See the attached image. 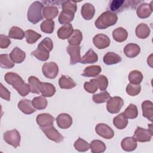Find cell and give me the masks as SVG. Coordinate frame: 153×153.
<instances>
[{"mask_svg":"<svg viewBox=\"0 0 153 153\" xmlns=\"http://www.w3.org/2000/svg\"><path fill=\"white\" fill-rule=\"evenodd\" d=\"M53 48V43L52 40L50 38L46 37L39 42L37 49L32 51L30 54L35 56L39 60L46 61L48 59L49 53L52 50Z\"/></svg>","mask_w":153,"mask_h":153,"instance_id":"1","label":"cell"},{"mask_svg":"<svg viewBox=\"0 0 153 153\" xmlns=\"http://www.w3.org/2000/svg\"><path fill=\"white\" fill-rule=\"evenodd\" d=\"M118 20V17L115 13L110 11L103 12L95 21V26L99 29H105L109 26L114 25Z\"/></svg>","mask_w":153,"mask_h":153,"instance_id":"2","label":"cell"},{"mask_svg":"<svg viewBox=\"0 0 153 153\" xmlns=\"http://www.w3.org/2000/svg\"><path fill=\"white\" fill-rule=\"evenodd\" d=\"M44 5L39 1L33 2L29 7L27 17L29 22L35 25L43 19L42 10Z\"/></svg>","mask_w":153,"mask_h":153,"instance_id":"3","label":"cell"},{"mask_svg":"<svg viewBox=\"0 0 153 153\" xmlns=\"http://www.w3.org/2000/svg\"><path fill=\"white\" fill-rule=\"evenodd\" d=\"M138 1H125V0H113L111 1L108 5V9L111 12L119 13L131 7V8H135Z\"/></svg>","mask_w":153,"mask_h":153,"instance_id":"4","label":"cell"},{"mask_svg":"<svg viewBox=\"0 0 153 153\" xmlns=\"http://www.w3.org/2000/svg\"><path fill=\"white\" fill-rule=\"evenodd\" d=\"M148 127V129H145L140 127H137L133 137L139 142H149L153 134L152 124H149Z\"/></svg>","mask_w":153,"mask_h":153,"instance_id":"5","label":"cell"},{"mask_svg":"<svg viewBox=\"0 0 153 153\" xmlns=\"http://www.w3.org/2000/svg\"><path fill=\"white\" fill-rule=\"evenodd\" d=\"M4 140L8 144L16 148L20 146L21 137L19 132L16 129L8 130L4 133Z\"/></svg>","mask_w":153,"mask_h":153,"instance_id":"6","label":"cell"},{"mask_svg":"<svg viewBox=\"0 0 153 153\" xmlns=\"http://www.w3.org/2000/svg\"><path fill=\"white\" fill-rule=\"evenodd\" d=\"M45 136L51 140L60 143L63 140L64 137L55 128L53 125L40 127Z\"/></svg>","mask_w":153,"mask_h":153,"instance_id":"7","label":"cell"},{"mask_svg":"<svg viewBox=\"0 0 153 153\" xmlns=\"http://www.w3.org/2000/svg\"><path fill=\"white\" fill-rule=\"evenodd\" d=\"M42 72L46 78L54 79L59 73L58 65L54 62H46L42 67Z\"/></svg>","mask_w":153,"mask_h":153,"instance_id":"8","label":"cell"},{"mask_svg":"<svg viewBox=\"0 0 153 153\" xmlns=\"http://www.w3.org/2000/svg\"><path fill=\"white\" fill-rule=\"evenodd\" d=\"M124 105L123 99L118 96L110 97L107 101L106 109L111 114L118 113Z\"/></svg>","mask_w":153,"mask_h":153,"instance_id":"9","label":"cell"},{"mask_svg":"<svg viewBox=\"0 0 153 153\" xmlns=\"http://www.w3.org/2000/svg\"><path fill=\"white\" fill-rule=\"evenodd\" d=\"M96 133L106 139H112L114 136V132L111 127L105 123H99L95 127Z\"/></svg>","mask_w":153,"mask_h":153,"instance_id":"10","label":"cell"},{"mask_svg":"<svg viewBox=\"0 0 153 153\" xmlns=\"http://www.w3.org/2000/svg\"><path fill=\"white\" fill-rule=\"evenodd\" d=\"M81 47L79 45H69L66 48V51L70 56V64L72 65L80 62Z\"/></svg>","mask_w":153,"mask_h":153,"instance_id":"11","label":"cell"},{"mask_svg":"<svg viewBox=\"0 0 153 153\" xmlns=\"http://www.w3.org/2000/svg\"><path fill=\"white\" fill-rule=\"evenodd\" d=\"M93 42L98 49H104L109 46L111 41L106 35L99 33L93 37Z\"/></svg>","mask_w":153,"mask_h":153,"instance_id":"12","label":"cell"},{"mask_svg":"<svg viewBox=\"0 0 153 153\" xmlns=\"http://www.w3.org/2000/svg\"><path fill=\"white\" fill-rule=\"evenodd\" d=\"M151 1L149 4L147 3L140 4L137 8L136 13L137 16L140 19H146L150 16L152 12V4Z\"/></svg>","mask_w":153,"mask_h":153,"instance_id":"13","label":"cell"},{"mask_svg":"<svg viewBox=\"0 0 153 153\" xmlns=\"http://www.w3.org/2000/svg\"><path fill=\"white\" fill-rule=\"evenodd\" d=\"M56 123L60 128L66 129L71 126L72 124V118L68 114L62 113L57 117Z\"/></svg>","mask_w":153,"mask_h":153,"instance_id":"14","label":"cell"},{"mask_svg":"<svg viewBox=\"0 0 153 153\" xmlns=\"http://www.w3.org/2000/svg\"><path fill=\"white\" fill-rule=\"evenodd\" d=\"M36 121L40 127H46L53 124L54 118L48 113H42L37 115Z\"/></svg>","mask_w":153,"mask_h":153,"instance_id":"15","label":"cell"},{"mask_svg":"<svg viewBox=\"0 0 153 153\" xmlns=\"http://www.w3.org/2000/svg\"><path fill=\"white\" fill-rule=\"evenodd\" d=\"M142 110L143 116L149 120L153 121V103L151 101L145 100L142 103Z\"/></svg>","mask_w":153,"mask_h":153,"instance_id":"16","label":"cell"},{"mask_svg":"<svg viewBox=\"0 0 153 153\" xmlns=\"http://www.w3.org/2000/svg\"><path fill=\"white\" fill-rule=\"evenodd\" d=\"M123 51L127 57L133 58L140 53V48L136 44L129 43L124 47Z\"/></svg>","mask_w":153,"mask_h":153,"instance_id":"17","label":"cell"},{"mask_svg":"<svg viewBox=\"0 0 153 153\" xmlns=\"http://www.w3.org/2000/svg\"><path fill=\"white\" fill-rule=\"evenodd\" d=\"M11 60L14 63H21L26 58V53L17 47H15L10 54Z\"/></svg>","mask_w":153,"mask_h":153,"instance_id":"18","label":"cell"},{"mask_svg":"<svg viewBox=\"0 0 153 153\" xmlns=\"http://www.w3.org/2000/svg\"><path fill=\"white\" fill-rule=\"evenodd\" d=\"M19 109L25 114H31L35 112V108L33 106L32 102L29 99H22L17 105Z\"/></svg>","mask_w":153,"mask_h":153,"instance_id":"19","label":"cell"},{"mask_svg":"<svg viewBox=\"0 0 153 153\" xmlns=\"http://www.w3.org/2000/svg\"><path fill=\"white\" fill-rule=\"evenodd\" d=\"M75 12L66 9H63L60 12L58 20L61 25H66L70 23L74 19Z\"/></svg>","mask_w":153,"mask_h":153,"instance_id":"20","label":"cell"},{"mask_svg":"<svg viewBox=\"0 0 153 153\" xmlns=\"http://www.w3.org/2000/svg\"><path fill=\"white\" fill-rule=\"evenodd\" d=\"M81 13L82 17L86 20L92 19L95 14V8L93 4L90 3L84 4L81 8Z\"/></svg>","mask_w":153,"mask_h":153,"instance_id":"21","label":"cell"},{"mask_svg":"<svg viewBox=\"0 0 153 153\" xmlns=\"http://www.w3.org/2000/svg\"><path fill=\"white\" fill-rule=\"evenodd\" d=\"M122 149L127 152L133 151L137 148V141L133 137H127L124 138L121 143Z\"/></svg>","mask_w":153,"mask_h":153,"instance_id":"22","label":"cell"},{"mask_svg":"<svg viewBox=\"0 0 153 153\" xmlns=\"http://www.w3.org/2000/svg\"><path fill=\"white\" fill-rule=\"evenodd\" d=\"M74 32L73 26L71 23L66 24L60 27L57 32V35L61 39H66L69 38Z\"/></svg>","mask_w":153,"mask_h":153,"instance_id":"23","label":"cell"},{"mask_svg":"<svg viewBox=\"0 0 153 153\" xmlns=\"http://www.w3.org/2000/svg\"><path fill=\"white\" fill-rule=\"evenodd\" d=\"M59 13V10L56 6L48 5L44 7L42 15L47 20H52L55 18Z\"/></svg>","mask_w":153,"mask_h":153,"instance_id":"24","label":"cell"},{"mask_svg":"<svg viewBox=\"0 0 153 153\" xmlns=\"http://www.w3.org/2000/svg\"><path fill=\"white\" fill-rule=\"evenodd\" d=\"M40 93L44 97H51L56 93V88L53 84L49 82H42Z\"/></svg>","mask_w":153,"mask_h":153,"instance_id":"25","label":"cell"},{"mask_svg":"<svg viewBox=\"0 0 153 153\" xmlns=\"http://www.w3.org/2000/svg\"><path fill=\"white\" fill-rule=\"evenodd\" d=\"M12 86L17 91L18 93L23 97L27 96L30 91V88L29 84L25 83L23 79L17 82Z\"/></svg>","mask_w":153,"mask_h":153,"instance_id":"26","label":"cell"},{"mask_svg":"<svg viewBox=\"0 0 153 153\" xmlns=\"http://www.w3.org/2000/svg\"><path fill=\"white\" fill-rule=\"evenodd\" d=\"M135 33L136 36L140 39H146L151 33V29L145 23H140L137 26Z\"/></svg>","mask_w":153,"mask_h":153,"instance_id":"27","label":"cell"},{"mask_svg":"<svg viewBox=\"0 0 153 153\" xmlns=\"http://www.w3.org/2000/svg\"><path fill=\"white\" fill-rule=\"evenodd\" d=\"M98 60V56L91 48H90L86 53L81 58L80 63L82 64L93 63Z\"/></svg>","mask_w":153,"mask_h":153,"instance_id":"28","label":"cell"},{"mask_svg":"<svg viewBox=\"0 0 153 153\" xmlns=\"http://www.w3.org/2000/svg\"><path fill=\"white\" fill-rule=\"evenodd\" d=\"M103 62L107 65H112L121 62L122 59L121 56L114 52H108L103 58Z\"/></svg>","mask_w":153,"mask_h":153,"instance_id":"29","label":"cell"},{"mask_svg":"<svg viewBox=\"0 0 153 153\" xmlns=\"http://www.w3.org/2000/svg\"><path fill=\"white\" fill-rule=\"evenodd\" d=\"M127 31L121 27L115 29L112 32V37L114 39L118 42H122L125 41L127 38Z\"/></svg>","mask_w":153,"mask_h":153,"instance_id":"30","label":"cell"},{"mask_svg":"<svg viewBox=\"0 0 153 153\" xmlns=\"http://www.w3.org/2000/svg\"><path fill=\"white\" fill-rule=\"evenodd\" d=\"M59 84L61 88L71 89L76 86L75 81L69 76L63 75L59 79Z\"/></svg>","mask_w":153,"mask_h":153,"instance_id":"31","label":"cell"},{"mask_svg":"<svg viewBox=\"0 0 153 153\" xmlns=\"http://www.w3.org/2000/svg\"><path fill=\"white\" fill-rule=\"evenodd\" d=\"M128 120L123 112L120 113L113 119V124L114 126L120 130H122L126 128L128 124Z\"/></svg>","mask_w":153,"mask_h":153,"instance_id":"32","label":"cell"},{"mask_svg":"<svg viewBox=\"0 0 153 153\" xmlns=\"http://www.w3.org/2000/svg\"><path fill=\"white\" fill-rule=\"evenodd\" d=\"M102 68L99 65H92L86 67L82 75L86 77H94L97 76L101 72Z\"/></svg>","mask_w":153,"mask_h":153,"instance_id":"33","label":"cell"},{"mask_svg":"<svg viewBox=\"0 0 153 153\" xmlns=\"http://www.w3.org/2000/svg\"><path fill=\"white\" fill-rule=\"evenodd\" d=\"M41 83L40 80L36 76H30L28 78V84L30 88V92L35 94H39Z\"/></svg>","mask_w":153,"mask_h":153,"instance_id":"34","label":"cell"},{"mask_svg":"<svg viewBox=\"0 0 153 153\" xmlns=\"http://www.w3.org/2000/svg\"><path fill=\"white\" fill-rule=\"evenodd\" d=\"M90 148L93 153H101L106 150V145L100 140H93L90 144Z\"/></svg>","mask_w":153,"mask_h":153,"instance_id":"35","label":"cell"},{"mask_svg":"<svg viewBox=\"0 0 153 153\" xmlns=\"http://www.w3.org/2000/svg\"><path fill=\"white\" fill-rule=\"evenodd\" d=\"M82 40V33L78 30L75 29L74 30L71 36L68 38V42L69 45H79Z\"/></svg>","mask_w":153,"mask_h":153,"instance_id":"36","label":"cell"},{"mask_svg":"<svg viewBox=\"0 0 153 153\" xmlns=\"http://www.w3.org/2000/svg\"><path fill=\"white\" fill-rule=\"evenodd\" d=\"M25 36L26 42L30 44L35 43L41 37V35L30 29L27 30L25 32Z\"/></svg>","mask_w":153,"mask_h":153,"instance_id":"37","label":"cell"},{"mask_svg":"<svg viewBox=\"0 0 153 153\" xmlns=\"http://www.w3.org/2000/svg\"><path fill=\"white\" fill-rule=\"evenodd\" d=\"M33 106L38 110L44 109L47 106V100L44 96H38L34 97L32 100Z\"/></svg>","mask_w":153,"mask_h":153,"instance_id":"38","label":"cell"},{"mask_svg":"<svg viewBox=\"0 0 153 153\" xmlns=\"http://www.w3.org/2000/svg\"><path fill=\"white\" fill-rule=\"evenodd\" d=\"M24 36L25 32L23 30L17 26H13L8 33V37L15 39L21 40L24 38Z\"/></svg>","mask_w":153,"mask_h":153,"instance_id":"39","label":"cell"},{"mask_svg":"<svg viewBox=\"0 0 153 153\" xmlns=\"http://www.w3.org/2000/svg\"><path fill=\"white\" fill-rule=\"evenodd\" d=\"M0 66L2 68L11 69L14 66V63L8 54H2L0 55Z\"/></svg>","mask_w":153,"mask_h":153,"instance_id":"40","label":"cell"},{"mask_svg":"<svg viewBox=\"0 0 153 153\" xmlns=\"http://www.w3.org/2000/svg\"><path fill=\"white\" fill-rule=\"evenodd\" d=\"M128 78L130 83L133 84H140L143 79V75L141 72L134 70L130 72Z\"/></svg>","mask_w":153,"mask_h":153,"instance_id":"41","label":"cell"},{"mask_svg":"<svg viewBox=\"0 0 153 153\" xmlns=\"http://www.w3.org/2000/svg\"><path fill=\"white\" fill-rule=\"evenodd\" d=\"M54 22L53 20H45L40 25L42 32L46 33H52L54 30Z\"/></svg>","mask_w":153,"mask_h":153,"instance_id":"42","label":"cell"},{"mask_svg":"<svg viewBox=\"0 0 153 153\" xmlns=\"http://www.w3.org/2000/svg\"><path fill=\"white\" fill-rule=\"evenodd\" d=\"M127 118L134 119L138 115V110L137 106L134 104H130L123 112Z\"/></svg>","mask_w":153,"mask_h":153,"instance_id":"43","label":"cell"},{"mask_svg":"<svg viewBox=\"0 0 153 153\" xmlns=\"http://www.w3.org/2000/svg\"><path fill=\"white\" fill-rule=\"evenodd\" d=\"M110 97L109 93L107 91H104L100 93L93 94L92 99L93 102L96 103H102L107 102Z\"/></svg>","mask_w":153,"mask_h":153,"instance_id":"44","label":"cell"},{"mask_svg":"<svg viewBox=\"0 0 153 153\" xmlns=\"http://www.w3.org/2000/svg\"><path fill=\"white\" fill-rule=\"evenodd\" d=\"M74 146L75 149L79 152H85L90 148V144L81 137H78V139L75 142Z\"/></svg>","mask_w":153,"mask_h":153,"instance_id":"45","label":"cell"},{"mask_svg":"<svg viewBox=\"0 0 153 153\" xmlns=\"http://www.w3.org/2000/svg\"><path fill=\"white\" fill-rule=\"evenodd\" d=\"M5 81L10 85H13L16 82L23 79L20 75L14 72H7L4 76Z\"/></svg>","mask_w":153,"mask_h":153,"instance_id":"46","label":"cell"},{"mask_svg":"<svg viewBox=\"0 0 153 153\" xmlns=\"http://www.w3.org/2000/svg\"><path fill=\"white\" fill-rule=\"evenodd\" d=\"M98 83L96 79H91L88 82H85L84 84V90L89 93H95L98 88Z\"/></svg>","mask_w":153,"mask_h":153,"instance_id":"47","label":"cell"},{"mask_svg":"<svg viewBox=\"0 0 153 153\" xmlns=\"http://www.w3.org/2000/svg\"><path fill=\"white\" fill-rule=\"evenodd\" d=\"M141 90V87L139 84H128L126 87L127 93L131 96H135L137 95Z\"/></svg>","mask_w":153,"mask_h":153,"instance_id":"48","label":"cell"},{"mask_svg":"<svg viewBox=\"0 0 153 153\" xmlns=\"http://www.w3.org/2000/svg\"><path fill=\"white\" fill-rule=\"evenodd\" d=\"M96 79L97 81L98 86L101 91H104L107 88L108 85V80L106 76L103 75H100L97 76Z\"/></svg>","mask_w":153,"mask_h":153,"instance_id":"49","label":"cell"},{"mask_svg":"<svg viewBox=\"0 0 153 153\" xmlns=\"http://www.w3.org/2000/svg\"><path fill=\"white\" fill-rule=\"evenodd\" d=\"M62 8L71 10L74 12H76L77 10V4L76 1H65L62 2Z\"/></svg>","mask_w":153,"mask_h":153,"instance_id":"50","label":"cell"},{"mask_svg":"<svg viewBox=\"0 0 153 153\" xmlns=\"http://www.w3.org/2000/svg\"><path fill=\"white\" fill-rule=\"evenodd\" d=\"M0 97L5 100H10V92L5 88L2 83L0 85Z\"/></svg>","mask_w":153,"mask_h":153,"instance_id":"51","label":"cell"},{"mask_svg":"<svg viewBox=\"0 0 153 153\" xmlns=\"http://www.w3.org/2000/svg\"><path fill=\"white\" fill-rule=\"evenodd\" d=\"M11 44L10 38L5 35H0V48H7Z\"/></svg>","mask_w":153,"mask_h":153,"instance_id":"52","label":"cell"}]
</instances>
